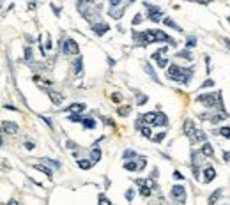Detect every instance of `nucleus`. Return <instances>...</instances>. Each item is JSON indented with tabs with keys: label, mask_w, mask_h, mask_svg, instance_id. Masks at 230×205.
Segmentation results:
<instances>
[{
	"label": "nucleus",
	"mask_w": 230,
	"mask_h": 205,
	"mask_svg": "<svg viewBox=\"0 0 230 205\" xmlns=\"http://www.w3.org/2000/svg\"><path fill=\"white\" fill-rule=\"evenodd\" d=\"M25 59H27L28 62L32 60V48H30V46H27V48H25Z\"/></svg>",
	"instance_id": "obj_34"
},
{
	"label": "nucleus",
	"mask_w": 230,
	"mask_h": 205,
	"mask_svg": "<svg viewBox=\"0 0 230 205\" xmlns=\"http://www.w3.org/2000/svg\"><path fill=\"white\" fill-rule=\"evenodd\" d=\"M197 46V37L195 36H189V37L186 39V48L189 50V48H195Z\"/></svg>",
	"instance_id": "obj_28"
},
{
	"label": "nucleus",
	"mask_w": 230,
	"mask_h": 205,
	"mask_svg": "<svg viewBox=\"0 0 230 205\" xmlns=\"http://www.w3.org/2000/svg\"><path fill=\"white\" fill-rule=\"evenodd\" d=\"M69 120H73V122H82L83 117H80V115H69Z\"/></svg>",
	"instance_id": "obj_38"
},
{
	"label": "nucleus",
	"mask_w": 230,
	"mask_h": 205,
	"mask_svg": "<svg viewBox=\"0 0 230 205\" xmlns=\"http://www.w3.org/2000/svg\"><path fill=\"white\" fill-rule=\"evenodd\" d=\"M228 21H230V16H228Z\"/></svg>",
	"instance_id": "obj_52"
},
{
	"label": "nucleus",
	"mask_w": 230,
	"mask_h": 205,
	"mask_svg": "<svg viewBox=\"0 0 230 205\" xmlns=\"http://www.w3.org/2000/svg\"><path fill=\"white\" fill-rule=\"evenodd\" d=\"M202 161H204L202 152L193 150L191 152V164H193V177L195 179H200V164H202Z\"/></svg>",
	"instance_id": "obj_6"
},
{
	"label": "nucleus",
	"mask_w": 230,
	"mask_h": 205,
	"mask_svg": "<svg viewBox=\"0 0 230 205\" xmlns=\"http://www.w3.org/2000/svg\"><path fill=\"white\" fill-rule=\"evenodd\" d=\"M34 81H36V83H39V85H43V88H46V87H50V81H46V80H43V78H41V76H34Z\"/></svg>",
	"instance_id": "obj_29"
},
{
	"label": "nucleus",
	"mask_w": 230,
	"mask_h": 205,
	"mask_svg": "<svg viewBox=\"0 0 230 205\" xmlns=\"http://www.w3.org/2000/svg\"><path fill=\"white\" fill-rule=\"evenodd\" d=\"M34 170H37V172H43L44 175L51 177V168H50V166H44V164H34Z\"/></svg>",
	"instance_id": "obj_22"
},
{
	"label": "nucleus",
	"mask_w": 230,
	"mask_h": 205,
	"mask_svg": "<svg viewBox=\"0 0 230 205\" xmlns=\"http://www.w3.org/2000/svg\"><path fill=\"white\" fill-rule=\"evenodd\" d=\"M99 159H101V150H99L98 147H94L92 150H90V163H98Z\"/></svg>",
	"instance_id": "obj_17"
},
{
	"label": "nucleus",
	"mask_w": 230,
	"mask_h": 205,
	"mask_svg": "<svg viewBox=\"0 0 230 205\" xmlns=\"http://www.w3.org/2000/svg\"><path fill=\"white\" fill-rule=\"evenodd\" d=\"M193 131H195V124H193L191 120H186V122H184V135H186L188 138H189Z\"/></svg>",
	"instance_id": "obj_20"
},
{
	"label": "nucleus",
	"mask_w": 230,
	"mask_h": 205,
	"mask_svg": "<svg viewBox=\"0 0 230 205\" xmlns=\"http://www.w3.org/2000/svg\"><path fill=\"white\" fill-rule=\"evenodd\" d=\"M7 205H20V202H18V200H11Z\"/></svg>",
	"instance_id": "obj_47"
},
{
	"label": "nucleus",
	"mask_w": 230,
	"mask_h": 205,
	"mask_svg": "<svg viewBox=\"0 0 230 205\" xmlns=\"http://www.w3.org/2000/svg\"><path fill=\"white\" fill-rule=\"evenodd\" d=\"M202 156H205V157H214V149H213V145H211V143H204V147H202Z\"/></svg>",
	"instance_id": "obj_16"
},
{
	"label": "nucleus",
	"mask_w": 230,
	"mask_h": 205,
	"mask_svg": "<svg viewBox=\"0 0 230 205\" xmlns=\"http://www.w3.org/2000/svg\"><path fill=\"white\" fill-rule=\"evenodd\" d=\"M0 131L9 133V135H14V133L18 131V124H16V122H9V120H6V122H2V124H0Z\"/></svg>",
	"instance_id": "obj_9"
},
{
	"label": "nucleus",
	"mask_w": 230,
	"mask_h": 205,
	"mask_svg": "<svg viewBox=\"0 0 230 205\" xmlns=\"http://www.w3.org/2000/svg\"><path fill=\"white\" fill-rule=\"evenodd\" d=\"M223 156H225V159H227V161H230V152H225Z\"/></svg>",
	"instance_id": "obj_49"
},
{
	"label": "nucleus",
	"mask_w": 230,
	"mask_h": 205,
	"mask_svg": "<svg viewBox=\"0 0 230 205\" xmlns=\"http://www.w3.org/2000/svg\"><path fill=\"white\" fill-rule=\"evenodd\" d=\"M99 205H112V203H110V200L106 198L104 194H101V196H99Z\"/></svg>",
	"instance_id": "obj_36"
},
{
	"label": "nucleus",
	"mask_w": 230,
	"mask_h": 205,
	"mask_svg": "<svg viewBox=\"0 0 230 205\" xmlns=\"http://www.w3.org/2000/svg\"><path fill=\"white\" fill-rule=\"evenodd\" d=\"M163 23H165V25H168V27H172V28H175V30H179V32L182 30V28L179 27V25H177V23L174 21L172 18H163Z\"/></svg>",
	"instance_id": "obj_24"
},
{
	"label": "nucleus",
	"mask_w": 230,
	"mask_h": 205,
	"mask_svg": "<svg viewBox=\"0 0 230 205\" xmlns=\"http://www.w3.org/2000/svg\"><path fill=\"white\" fill-rule=\"evenodd\" d=\"M140 21H142V14H137V16L133 18V25H138Z\"/></svg>",
	"instance_id": "obj_42"
},
{
	"label": "nucleus",
	"mask_w": 230,
	"mask_h": 205,
	"mask_svg": "<svg viewBox=\"0 0 230 205\" xmlns=\"http://www.w3.org/2000/svg\"><path fill=\"white\" fill-rule=\"evenodd\" d=\"M0 124H2V122H0Z\"/></svg>",
	"instance_id": "obj_53"
},
{
	"label": "nucleus",
	"mask_w": 230,
	"mask_h": 205,
	"mask_svg": "<svg viewBox=\"0 0 230 205\" xmlns=\"http://www.w3.org/2000/svg\"><path fill=\"white\" fill-rule=\"evenodd\" d=\"M214 85V81L213 80H207V81H204L202 83V87H200V88H209V87H213Z\"/></svg>",
	"instance_id": "obj_39"
},
{
	"label": "nucleus",
	"mask_w": 230,
	"mask_h": 205,
	"mask_svg": "<svg viewBox=\"0 0 230 205\" xmlns=\"http://www.w3.org/2000/svg\"><path fill=\"white\" fill-rule=\"evenodd\" d=\"M174 177H175V179H181V180H182V175L179 172H174Z\"/></svg>",
	"instance_id": "obj_48"
},
{
	"label": "nucleus",
	"mask_w": 230,
	"mask_h": 205,
	"mask_svg": "<svg viewBox=\"0 0 230 205\" xmlns=\"http://www.w3.org/2000/svg\"><path fill=\"white\" fill-rule=\"evenodd\" d=\"M46 48H51V39H50V36H48V37H46Z\"/></svg>",
	"instance_id": "obj_45"
},
{
	"label": "nucleus",
	"mask_w": 230,
	"mask_h": 205,
	"mask_svg": "<svg viewBox=\"0 0 230 205\" xmlns=\"http://www.w3.org/2000/svg\"><path fill=\"white\" fill-rule=\"evenodd\" d=\"M43 163H46V164H50V166H53V168H60V163L53 161V159H48V157H43Z\"/></svg>",
	"instance_id": "obj_31"
},
{
	"label": "nucleus",
	"mask_w": 230,
	"mask_h": 205,
	"mask_svg": "<svg viewBox=\"0 0 230 205\" xmlns=\"http://www.w3.org/2000/svg\"><path fill=\"white\" fill-rule=\"evenodd\" d=\"M214 177H216V170H214L213 166H205V168H204V182H205V184L213 182Z\"/></svg>",
	"instance_id": "obj_12"
},
{
	"label": "nucleus",
	"mask_w": 230,
	"mask_h": 205,
	"mask_svg": "<svg viewBox=\"0 0 230 205\" xmlns=\"http://www.w3.org/2000/svg\"><path fill=\"white\" fill-rule=\"evenodd\" d=\"M92 30H94V34L96 36H104V34L110 30V27L106 25V23H92Z\"/></svg>",
	"instance_id": "obj_10"
},
{
	"label": "nucleus",
	"mask_w": 230,
	"mask_h": 205,
	"mask_svg": "<svg viewBox=\"0 0 230 205\" xmlns=\"http://www.w3.org/2000/svg\"><path fill=\"white\" fill-rule=\"evenodd\" d=\"M83 73V62H82V57H78L76 60H74V74L80 76Z\"/></svg>",
	"instance_id": "obj_21"
},
{
	"label": "nucleus",
	"mask_w": 230,
	"mask_h": 205,
	"mask_svg": "<svg viewBox=\"0 0 230 205\" xmlns=\"http://www.w3.org/2000/svg\"><path fill=\"white\" fill-rule=\"evenodd\" d=\"M156 62H158L159 67H166V64H168V59H158Z\"/></svg>",
	"instance_id": "obj_37"
},
{
	"label": "nucleus",
	"mask_w": 230,
	"mask_h": 205,
	"mask_svg": "<svg viewBox=\"0 0 230 205\" xmlns=\"http://www.w3.org/2000/svg\"><path fill=\"white\" fill-rule=\"evenodd\" d=\"M170 198L174 200V202H177V203H184L186 202V189H184V186H174L172 188V191H170Z\"/></svg>",
	"instance_id": "obj_5"
},
{
	"label": "nucleus",
	"mask_w": 230,
	"mask_h": 205,
	"mask_svg": "<svg viewBox=\"0 0 230 205\" xmlns=\"http://www.w3.org/2000/svg\"><path fill=\"white\" fill-rule=\"evenodd\" d=\"M25 147H27L28 150H32V149H34V143H32V141H27V143H25Z\"/></svg>",
	"instance_id": "obj_44"
},
{
	"label": "nucleus",
	"mask_w": 230,
	"mask_h": 205,
	"mask_svg": "<svg viewBox=\"0 0 230 205\" xmlns=\"http://www.w3.org/2000/svg\"><path fill=\"white\" fill-rule=\"evenodd\" d=\"M83 110H85V104L83 102H73L71 106H67V112L73 115H78V113H82Z\"/></svg>",
	"instance_id": "obj_13"
},
{
	"label": "nucleus",
	"mask_w": 230,
	"mask_h": 205,
	"mask_svg": "<svg viewBox=\"0 0 230 205\" xmlns=\"http://www.w3.org/2000/svg\"><path fill=\"white\" fill-rule=\"evenodd\" d=\"M225 43H227V44H228V46H230V39H225Z\"/></svg>",
	"instance_id": "obj_50"
},
{
	"label": "nucleus",
	"mask_w": 230,
	"mask_h": 205,
	"mask_svg": "<svg viewBox=\"0 0 230 205\" xmlns=\"http://www.w3.org/2000/svg\"><path fill=\"white\" fill-rule=\"evenodd\" d=\"M165 136H166V133H165V131H163V133H159V135H156V136H152V140H154V141H156V143H159V141L163 140Z\"/></svg>",
	"instance_id": "obj_35"
},
{
	"label": "nucleus",
	"mask_w": 230,
	"mask_h": 205,
	"mask_svg": "<svg viewBox=\"0 0 230 205\" xmlns=\"http://www.w3.org/2000/svg\"><path fill=\"white\" fill-rule=\"evenodd\" d=\"M2 143H4V140H2V136H0V147H2Z\"/></svg>",
	"instance_id": "obj_51"
},
{
	"label": "nucleus",
	"mask_w": 230,
	"mask_h": 205,
	"mask_svg": "<svg viewBox=\"0 0 230 205\" xmlns=\"http://www.w3.org/2000/svg\"><path fill=\"white\" fill-rule=\"evenodd\" d=\"M129 112H131V106H121V108L117 110V113L121 115V117H126V115H129Z\"/></svg>",
	"instance_id": "obj_30"
},
{
	"label": "nucleus",
	"mask_w": 230,
	"mask_h": 205,
	"mask_svg": "<svg viewBox=\"0 0 230 205\" xmlns=\"http://www.w3.org/2000/svg\"><path fill=\"white\" fill-rule=\"evenodd\" d=\"M137 94V99H138V104H145L147 102V96H143V94H140V92H135Z\"/></svg>",
	"instance_id": "obj_32"
},
{
	"label": "nucleus",
	"mask_w": 230,
	"mask_h": 205,
	"mask_svg": "<svg viewBox=\"0 0 230 205\" xmlns=\"http://www.w3.org/2000/svg\"><path fill=\"white\" fill-rule=\"evenodd\" d=\"M221 193H223V189H216L211 196H209V202H207V205H214L216 202H218V198L221 196Z\"/></svg>",
	"instance_id": "obj_18"
},
{
	"label": "nucleus",
	"mask_w": 230,
	"mask_h": 205,
	"mask_svg": "<svg viewBox=\"0 0 230 205\" xmlns=\"http://www.w3.org/2000/svg\"><path fill=\"white\" fill-rule=\"evenodd\" d=\"M112 99H113V102H121L122 96H121V94H117V92H115V94H112Z\"/></svg>",
	"instance_id": "obj_41"
},
{
	"label": "nucleus",
	"mask_w": 230,
	"mask_h": 205,
	"mask_svg": "<svg viewBox=\"0 0 230 205\" xmlns=\"http://www.w3.org/2000/svg\"><path fill=\"white\" fill-rule=\"evenodd\" d=\"M82 124H83L85 129H94V127H96V120H94L92 117H85V119L82 120Z\"/></svg>",
	"instance_id": "obj_19"
},
{
	"label": "nucleus",
	"mask_w": 230,
	"mask_h": 205,
	"mask_svg": "<svg viewBox=\"0 0 230 205\" xmlns=\"http://www.w3.org/2000/svg\"><path fill=\"white\" fill-rule=\"evenodd\" d=\"M168 124V119L165 113H156V119H154V124L152 126H166Z\"/></svg>",
	"instance_id": "obj_15"
},
{
	"label": "nucleus",
	"mask_w": 230,
	"mask_h": 205,
	"mask_svg": "<svg viewBox=\"0 0 230 205\" xmlns=\"http://www.w3.org/2000/svg\"><path fill=\"white\" fill-rule=\"evenodd\" d=\"M126 7H127V4H121L119 0H112V2H110V9H108L110 16L115 18V20H119V18L124 14Z\"/></svg>",
	"instance_id": "obj_4"
},
{
	"label": "nucleus",
	"mask_w": 230,
	"mask_h": 205,
	"mask_svg": "<svg viewBox=\"0 0 230 205\" xmlns=\"http://www.w3.org/2000/svg\"><path fill=\"white\" fill-rule=\"evenodd\" d=\"M175 57H179V59H186V60H193V55H191V51L189 50H184V51H179V53L175 55Z\"/></svg>",
	"instance_id": "obj_27"
},
{
	"label": "nucleus",
	"mask_w": 230,
	"mask_h": 205,
	"mask_svg": "<svg viewBox=\"0 0 230 205\" xmlns=\"http://www.w3.org/2000/svg\"><path fill=\"white\" fill-rule=\"evenodd\" d=\"M41 119H43V120H44V122H46V124H48V126H50V127H51V129H53V124H51V120H50V119H48V117H44V115H41Z\"/></svg>",
	"instance_id": "obj_43"
},
{
	"label": "nucleus",
	"mask_w": 230,
	"mask_h": 205,
	"mask_svg": "<svg viewBox=\"0 0 230 205\" xmlns=\"http://www.w3.org/2000/svg\"><path fill=\"white\" fill-rule=\"evenodd\" d=\"M67 147H69V149H76V143H74V141H67Z\"/></svg>",
	"instance_id": "obj_46"
},
{
	"label": "nucleus",
	"mask_w": 230,
	"mask_h": 205,
	"mask_svg": "<svg viewBox=\"0 0 230 205\" xmlns=\"http://www.w3.org/2000/svg\"><path fill=\"white\" fill-rule=\"evenodd\" d=\"M133 196H135V191H133V189H127V191H126V200H129V202H131Z\"/></svg>",
	"instance_id": "obj_40"
},
{
	"label": "nucleus",
	"mask_w": 230,
	"mask_h": 205,
	"mask_svg": "<svg viewBox=\"0 0 230 205\" xmlns=\"http://www.w3.org/2000/svg\"><path fill=\"white\" fill-rule=\"evenodd\" d=\"M143 6L149 9V20H152V21H161L163 11H161L158 6H151V4H147V2H143Z\"/></svg>",
	"instance_id": "obj_8"
},
{
	"label": "nucleus",
	"mask_w": 230,
	"mask_h": 205,
	"mask_svg": "<svg viewBox=\"0 0 230 205\" xmlns=\"http://www.w3.org/2000/svg\"><path fill=\"white\" fill-rule=\"evenodd\" d=\"M189 140H191L193 143H200V141H205V133H204L202 129L195 127V131H193L191 136H189Z\"/></svg>",
	"instance_id": "obj_11"
},
{
	"label": "nucleus",
	"mask_w": 230,
	"mask_h": 205,
	"mask_svg": "<svg viewBox=\"0 0 230 205\" xmlns=\"http://www.w3.org/2000/svg\"><path fill=\"white\" fill-rule=\"evenodd\" d=\"M60 46H62V53H64V55H78V51H80L76 41L71 39V37L60 41Z\"/></svg>",
	"instance_id": "obj_3"
},
{
	"label": "nucleus",
	"mask_w": 230,
	"mask_h": 205,
	"mask_svg": "<svg viewBox=\"0 0 230 205\" xmlns=\"http://www.w3.org/2000/svg\"><path fill=\"white\" fill-rule=\"evenodd\" d=\"M198 102L205 104L207 108H223V101H221V92H214V94H204L197 97Z\"/></svg>",
	"instance_id": "obj_2"
},
{
	"label": "nucleus",
	"mask_w": 230,
	"mask_h": 205,
	"mask_svg": "<svg viewBox=\"0 0 230 205\" xmlns=\"http://www.w3.org/2000/svg\"><path fill=\"white\" fill-rule=\"evenodd\" d=\"M78 166L82 168V170H89V168L92 166V163H90V159H78Z\"/></svg>",
	"instance_id": "obj_25"
},
{
	"label": "nucleus",
	"mask_w": 230,
	"mask_h": 205,
	"mask_svg": "<svg viewBox=\"0 0 230 205\" xmlns=\"http://www.w3.org/2000/svg\"><path fill=\"white\" fill-rule=\"evenodd\" d=\"M143 67H145V71H147V74L151 76V78H152L154 81H158V83H159V78H158V76H156V73H154V69H152V67H151V64H149V62H147V64L143 65Z\"/></svg>",
	"instance_id": "obj_23"
},
{
	"label": "nucleus",
	"mask_w": 230,
	"mask_h": 205,
	"mask_svg": "<svg viewBox=\"0 0 230 205\" xmlns=\"http://www.w3.org/2000/svg\"><path fill=\"white\" fill-rule=\"evenodd\" d=\"M193 73H195V69H193V67H179V65L172 64V65L168 67V73H166V76H168L170 80L181 81V83H184V85H186L188 81L191 80Z\"/></svg>",
	"instance_id": "obj_1"
},
{
	"label": "nucleus",
	"mask_w": 230,
	"mask_h": 205,
	"mask_svg": "<svg viewBox=\"0 0 230 205\" xmlns=\"http://www.w3.org/2000/svg\"><path fill=\"white\" fill-rule=\"evenodd\" d=\"M145 164H147L145 157L140 156V159H138V161H126V163H124V168H126L127 172H137V170H143V168H145Z\"/></svg>",
	"instance_id": "obj_7"
},
{
	"label": "nucleus",
	"mask_w": 230,
	"mask_h": 205,
	"mask_svg": "<svg viewBox=\"0 0 230 205\" xmlns=\"http://www.w3.org/2000/svg\"><path fill=\"white\" fill-rule=\"evenodd\" d=\"M218 135L225 136V138H230V127H221V129H218Z\"/></svg>",
	"instance_id": "obj_33"
},
{
	"label": "nucleus",
	"mask_w": 230,
	"mask_h": 205,
	"mask_svg": "<svg viewBox=\"0 0 230 205\" xmlns=\"http://www.w3.org/2000/svg\"><path fill=\"white\" fill-rule=\"evenodd\" d=\"M48 96H50V99H51V102H53V104H60V102L64 101V96H62L60 92L48 90Z\"/></svg>",
	"instance_id": "obj_14"
},
{
	"label": "nucleus",
	"mask_w": 230,
	"mask_h": 205,
	"mask_svg": "<svg viewBox=\"0 0 230 205\" xmlns=\"http://www.w3.org/2000/svg\"><path fill=\"white\" fill-rule=\"evenodd\" d=\"M124 159H126V161H131V159H135V157H138L137 156V152L135 150H131V149H127V150H124Z\"/></svg>",
	"instance_id": "obj_26"
}]
</instances>
